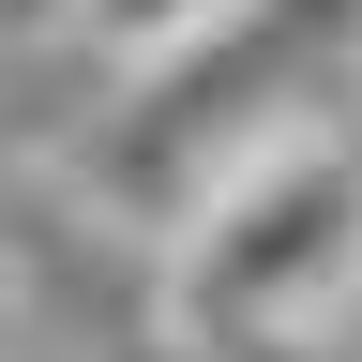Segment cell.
<instances>
[{"label": "cell", "instance_id": "2", "mask_svg": "<svg viewBox=\"0 0 362 362\" xmlns=\"http://www.w3.org/2000/svg\"><path fill=\"white\" fill-rule=\"evenodd\" d=\"M211 0H90V45H121V61H151V45H181Z\"/></svg>", "mask_w": 362, "mask_h": 362}, {"label": "cell", "instance_id": "4", "mask_svg": "<svg viewBox=\"0 0 362 362\" xmlns=\"http://www.w3.org/2000/svg\"><path fill=\"white\" fill-rule=\"evenodd\" d=\"M16 317H30V302H16V272H0V362H16Z\"/></svg>", "mask_w": 362, "mask_h": 362}, {"label": "cell", "instance_id": "3", "mask_svg": "<svg viewBox=\"0 0 362 362\" xmlns=\"http://www.w3.org/2000/svg\"><path fill=\"white\" fill-rule=\"evenodd\" d=\"M16 45H90V0H0V61Z\"/></svg>", "mask_w": 362, "mask_h": 362}, {"label": "cell", "instance_id": "1", "mask_svg": "<svg viewBox=\"0 0 362 362\" xmlns=\"http://www.w3.org/2000/svg\"><path fill=\"white\" fill-rule=\"evenodd\" d=\"M166 347L181 362H302L362 317V136L257 121L197 181L166 242Z\"/></svg>", "mask_w": 362, "mask_h": 362}]
</instances>
